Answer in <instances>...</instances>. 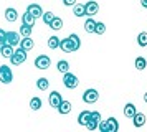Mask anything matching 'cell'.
<instances>
[{
    "label": "cell",
    "mask_w": 147,
    "mask_h": 132,
    "mask_svg": "<svg viewBox=\"0 0 147 132\" xmlns=\"http://www.w3.org/2000/svg\"><path fill=\"white\" fill-rule=\"evenodd\" d=\"M27 50H23L22 46H18V48H15V51H13V55L10 56V63L13 66H18V65H22V63H25L27 61Z\"/></svg>",
    "instance_id": "obj_1"
},
{
    "label": "cell",
    "mask_w": 147,
    "mask_h": 132,
    "mask_svg": "<svg viewBox=\"0 0 147 132\" xmlns=\"http://www.w3.org/2000/svg\"><path fill=\"white\" fill-rule=\"evenodd\" d=\"M13 81V71L10 69V66L2 65L0 66V83L3 84H10Z\"/></svg>",
    "instance_id": "obj_2"
},
{
    "label": "cell",
    "mask_w": 147,
    "mask_h": 132,
    "mask_svg": "<svg viewBox=\"0 0 147 132\" xmlns=\"http://www.w3.org/2000/svg\"><path fill=\"white\" fill-rule=\"evenodd\" d=\"M22 35L18 32H5V40H3V45H10V46H18L20 45Z\"/></svg>",
    "instance_id": "obj_3"
},
{
    "label": "cell",
    "mask_w": 147,
    "mask_h": 132,
    "mask_svg": "<svg viewBox=\"0 0 147 132\" xmlns=\"http://www.w3.org/2000/svg\"><path fill=\"white\" fill-rule=\"evenodd\" d=\"M63 84L66 86L68 89H74V88H78V84H80V79H78L76 74L68 71L63 74Z\"/></svg>",
    "instance_id": "obj_4"
},
{
    "label": "cell",
    "mask_w": 147,
    "mask_h": 132,
    "mask_svg": "<svg viewBox=\"0 0 147 132\" xmlns=\"http://www.w3.org/2000/svg\"><path fill=\"white\" fill-rule=\"evenodd\" d=\"M98 99H99V92H98V89H94V88H89V89H86V91L83 92V101L86 104H94Z\"/></svg>",
    "instance_id": "obj_5"
},
{
    "label": "cell",
    "mask_w": 147,
    "mask_h": 132,
    "mask_svg": "<svg viewBox=\"0 0 147 132\" xmlns=\"http://www.w3.org/2000/svg\"><path fill=\"white\" fill-rule=\"evenodd\" d=\"M99 121H101V112L99 111L91 112V119H89V122L86 124V129L89 132L96 131V129H98V125H99Z\"/></svg>",
    "instance_id": "obj_6"
},
{
    "label": "cell",
    "mask_w": 147,
    "mask_h": 132,
    "mask_svg": "<svg viewBox=\"0 0 147 132\" xmlns=\"http://www.w3.org/2000/svg\"><path fill=\"white\" fill-rule=\"evenodd\" d=\"M35 66H36L38 69H48V68L51 66V59H50V56H47V55H40V56L35 58Z\"/></svg>",
    "instance_id": "obj_7"
},
{
    "label": "cell",
    "mask_w": 147,
    "mask_h": 132,
    "mask_svg": "<svg viewBox=\"0 0 147 132\" xmlns=\"http://www.w3.org/2000/svg\"><path fill=\"white\" fill-rule=\"evenodd\" d=\"M84 7H86V17H94L96 13L99 12V5H98V2H94V0L86 2Z\"/></svg>",
    "instance_id": "obj_8"
},
{
    "label": "cell",
    "mask_w": 147,
    "mask_h": 132,
    "mask_svg": "<svg viewBox=\"0 0 147 132\" xmlns=\"http://www.w3.org/2000/svg\"><path fill=\"white\" fill-rule=\"evenodd\" d=\"M27 12L32 13L35 18H41V15H43V8H41V5H38V3H30V5L27 7Z\"/></svg>",
    "instance_id": "obj_9"
},
{
    "label": "cell",
    "mask_w": 147,
    "mask_h": 132,
    "mask_svg": "<svg viewBox=\"0 0 147 132\" xmlns=\"http://www.w3.org/2000/svg\"><path fill=\"white\" fill-rule=\"evenodd\" d=\"M61 101H63V98H61V94H60L58 91L50 92V98H48V102H50V106H51V107H58V106L61 104Z\"/></svg>",
    "instance_id": "obj_10"
},
{
    "label": "cell",
    "mask_w": 147,
    "mask_h": 132,
    "mask_svg": "<svg viewBox=\"0 0 147 132\" xmlns=\"http://www.w3.org/2000/svg\"><path fill=\"white\" fill-rule=\"evenodd\" d=\"M131 119H132V122H134V127H137V129L146 124V114H142V112H136Z\"/></svg>",
    "instance_id": "obj_11"
},
{
    "label": "cell",
    "mask_w": 147,
    "mask_h": 132,
    "mask_svg": "<svg viewBox=\"0 0 147 132\" xmlns=\"http://www.w3.org/2000/svg\"><path fill=\"white\" fill-rule=\"evenodd\" d=\"M17 18H18V12L15 10L13 7H8L5 10V20L10 22V23H13V22H17Z\"/></svg>",
    "instance_id": "obj_12"
},
{
    "label": "cell",
    "mask_w": 147,
    "mask_h": 132,
    "mask_svg": "<svg viewBox=\"0 0 147 132\" xmlns=\"http://www.w3.org/2000/svg\"><path fill=\"white\" fill-rule=\"evenodd\" d=\"M23 50H27V51H30V50H33V46H35V41L32 40V36H27V38H22L20 40V45Z\"/></svg>",
    "instance_id": "obj_13"
},
{
    "label": "cell",
    "mask_w": 147,
    "mask_h": 132,
    "mask_svg": "<svg viewBox=\"0 0 147 132\" xmlns=\"http://www.w3.org/2000/svg\"><path fill=\"white\" fill-rule=\"evenodd\" d=\"M68 38H69V41H71L73 51H78V50L81 48V38L78 36V35H76V33H71V35H69Z\"/></svg>",
    "instance_id": "obj_14"
},
{
    "label": "cell",
    "mask_w": 147,
    "mask_h": 132,
    "mask_svg": "<svg viewBox=\"0 0 147 132\" xmlns=\"http://www.w3.org/2000/svg\"><path fill=\"white\" fill-rule=\"evenodd\" d=\"M89 119H91V111H83V112H80V116H78V124L86 125L88 122H89Z\"/></svg>",
    "instance_id": "obj_15"
},
{
    "label": "cell",
    "mask_w": 147,
    "mask_h": 132,
    "mask_svg": "<svg viewBox=\"0 0 147 132\" xmlns=\"http://www.w3.org/2000/svg\"><path fill=\"white\" fill-rule=\"evenodd\" d=\"M71 107H73V106H71L69 101H61V104L58 106L56 109H58L60 114H69V112H71Z\"/></svg>",
    "instance_id": "obj_16"
},
{
    "label": "cell",
    "mask_w": 147,
    "mask_h": 132,
    "mask_svg": "<svg viewBox=\"0 0 147 132\" xmlns=\"http://www.w3.org/2000/svg\"><path fill=\"white\" fill-rule=\"evenodd\" d=\"M13 51H15V48L10 46V45H2L0 46V55H2L3 58H10V56L13 55Z\"/></svg>",
    "instance_id": "obj_17"
},
{
    "label": "cell",
    "mask_w": 147,
    "mask_h": 132,
    "mask_svg": "<svg viewBox=\"0 0 147 132\" xmlns=\"http://www.w3.org/2000/svg\"><path fill=\"white\" fill-rule=\"evenodd\" d=\"M73 13L76 17H86V7L83 3H74L73 5Z\"/></svg>",
    "instance_id": "obj_18"
},
{
    "label": "cell",
    "mask_w": 147,
    "mask_h": 132,
    "mask_svg": "<svg viewBox=\"0 0 147 132\" xmlns=\"http://www.w3.org/2000/svg\"><path fill=\"white\" fill-rule=\"evenodd\" d=\"M60 48H61V51H63V53H71V51H73V46H71V41H69L68 36L60 41Z\"/></svg>",
    "instance_id": "obj_19"
},
{
    "label": "cell",
    "mask_w": 147,
    "mask_h": 132,
    "mask_svg": "<svg viewBox=\"0 0 147 132\" xmlns=\"http://www.w3.org/2000/svg\"><path fill=\"white\" fill-rule=\"evenodd\" d=\"M94 28H96V22H94L93 17H88V20L84 22V32L86 33H94Z\"/></svg>",
    "instance_id": "obj_20"
},
{
    "label": "cell",
    "mask_w": 147,
    "mask_h": 132,
    "mask_svg": "<svg viewBox=\"0 0 147 132\" xmlns=\"http://www.w3.org/2000/svg\"><path fill=\"white\" fill-rule=\"evenodd\" d=\"M136 112H137V109H136V106H134L132 102H127V104L124 106V116H126V117L131 119Z\"/></svg>",
    "instance_id": "obj_21"
},
{
    "label": "cell",
    "mask_w": 147,
    "mask_h": 132,
    "mask_svg": "<svg viewBox=\"0 0 147 132\" xmlns=\"http://www.w3.org/2000/svg\"><path fill=\"white\" fill-rule=\"evenodd\" d=\"M56 69H58L60 73H63V74H65V73L69 71V63H68L66 59H60V61L56 63Z\"/></svg>",
    "instance_id": "obj_22"
},
{
    "label": "cell",
    "mask_w": 147,
    "mask_h": 132,
    "mask_svg": "<svg viewBox=\"0 0 147 132\" xmlns=\"http://www.w3.org/2000/svg\"><path fill=\"white\" fill-rule=\"evenodd\" d=\"M35 17L32 15V13H28V12H25L23 13V17H22V22L25 23V25H28V26H33L35 25Z\"/></svg>",
    "instance_id": "obj_23"
},
{
    "label": "cell",
    "mask_w": 147,
    "mask_h": 132,
    "mask_svg": "<svg viewBox=\"0 0 147 132\" xmlns=\"http://www.w3.org/2000/svg\"><path fill=\"white\" fill-rule=\"evenodd\" d=\"M36 88L40 89V91H47L48 88H50V81L47 78H38L36 79Z\"/></svg>",
    "instance_id": "obj_24"
},
{
    "label": "cell",
    "mask_w": 147,
    "mask_h": 132,
    "mask_svg": "<svg viewBox=\"0 0 147 132\" xmlns=\"http://www.w3.org/2000/svg\"><path fill=\"white\" fill-rule=\"evenodd\" d=\"M41 106H43V102H41L40 98H36V96L32 98V101H30V109H32V111H40Z\"/></svg>",
    "instance_id": "obj_25"
},
{
    "label": "cell",
    "mask_w": 147,
    "mask_h": 132,
    "mask_svg": "<svg viewBox=\"0 0 147 132\" xmlns=\"http://www.w3.org/2000/svg\"><path fill=\"white\" fill-rule=\"evenodd\" d=\"M50 28H51V30H55V32L61 30V28H63V20H61L60 17H55L53 22L50 23Z\"/></svg>",
    "instance_id": "obj_26"
},
{
    "label": "cell",
    "mask_w": 147,
    "mask_h": 132,
    "mask_svg": "<svg viewBox=\"0 0 147 132\" xmlns=\"http://www.w3.org/2000/svg\"><path fill=\"white\" fill-rule=\"evenodd\" d=\"M32 30H33V26H28V25H23L20 26V35H22V38H27V36H32Z\"/></svg>",
    "instance_id": "obj_27"
},
{
    "label": "cell",
    "mask_w": 147,
    "mask_h": 132,
    "mask_svg": "<svg viewBox=\"0 0 147 132\" xmlns=\"http://www.w3.org/2000/svg\"><path fill=\"white\" fill-rule=\"evenodd\" d=\"M137 45H139L140 48H146L147 46V32H140L139 35H137Z\"/></svg>",
    "instance_id": "obj_28"
},
{
    "label": "cell",
    "mask_w": 147,
    "mask_h": 132,
    "mask_svg": "<svg viewBox=\"0 0 147 132\" xmlns=\"http://www.w3.org/2000/svg\"><path fill=\"white\" fill-rule=\"evenodd\" d=\"M60 41H61V38H58V36H50L48 38V46L51 50H56V48H60Z\"/></svg>",
    "instance_id": "obj_29"
},
{
    "label": "cell",
    "mask_w": 147,
    "mask_h": 132,
    "mask_svg": "<svg viewBox=\"0 0 147 132\" xmlns=\"http://www.w3.org/2000/svg\"><path fill=\"white\" fill-rule=\"evenodd\" d=\"M107 125H109V132H117V129H119V124H117V119L116 117L107 119Z\"/></svg>",
    "instance_id": "obj_30"
},
{
    "label": "cell",
    "mask_w": 147,
    "mask_h": 132,
    "mask_svg": "<svg viewBox=\"0 0 147 132\" xmlns=\"http://www.w3.org/2000/svg\"><path fill=\"white\" fill-rule=\"evenodd\" d=\"M134 66L139 69V71H142V69H146V66H147V61L146 58H142V56H137L136 58V63H134Z\"/></svg>",
    "instance_id": "obj_31"
},
{
    "label": "cell",
    "mask_w": 147,
    "mask_h": 132,
    "mask_svg": "<svg viewBox=\"0 0 147 132\" xmlns=\"http://www.w3.org/2000/svg\"><path fill=\"white\" fill-rule=\"evenodd\" d=\"M41 18H43V22H45L48 26H50V23H51V22H53V18H55V13L53 12H43Z\"/></svg>",
    "instance_id": "obj_32"
},
{
    "label": "cell",
    "mask_w": 147,
    "mask_h": 132,
    "mask_svg": "<svg viewBox=\"0 0 147 132\" xmlns=\"http://www.w3.org/2000/svg\"><path fill=\"white\" fill-rule=\"evenodd\" d=\"M104 32H106V25H104L102 22H96V28H94V33H96V35H102Z\"/></svg>",
    "instance_id": "obj_33"
},
{
    "label": "cell",
    "mask_w": 147,
    "mask_h": 132,
    "mask_svg": "<svg viewBox=\"0 0 147 132\" xmlns=\"http://www.w3.org/2000/svg\"><path fill=\"white\" fill-rule=\"evenodd\" d=\"M98 129L101 132H109V125H107V119L106 121H99V125H98Z\"/></svg>",
    "instance_id": "obj_34"
},
{
    "label": "cell",
    "mask_w": 147,
    "mask_h": 132,
    "mask_svg": "<svg viewBox=\"0 0 147 132\" xmlns=\"http://www.w3.org/2000/svg\"><path fill=\"white\" fill-rule=\"evenodd\" d=\"M63 3L66 7H73L74 3H76V0H63Z\"/></svg>",
    "instance_id": "obj_35"
},
{
    "label": "cell",
    "mask_w": 147,
    "mask_h": 132,
    "mask_svg": "<svg viewBox=\"0 0 147 132\" xmlns=\"http://www.w3.org/2000/svg\"><path fill=\"white\" fill-rule=\"evenodd\" d=\"M3 40H5V30L0 28V41H2V45H3Z\"/></svg>",
    "instance_id": "obj_36"
},
{
    "label": "cell",
    "mask_w": 147,
    "mask_h": 132,
    "mask_svg": "<svg viewBox=\"0 0 147 132\" xmlns=\"http://www.w3.org/2000/svg\"><path fill=\"white\" fill-rule=\"evenodd\" d=\"M140 5L144 7V8H147V0H140Z\"/></svg>",
    "instance_id": "obj_37"
},
{
    "label": "cell",
    "mask_w": 147,
    "mask_h": 132,
    "mask_svg": "<svg viewBox=\"0 0 147 132\" xmlns=\"http://www.w3.org/2000/svg\"><path fill=\"white\" fill-rule=\"evenodd\" d=\"M144 101H146V102H147V92H146V94H144Z\"/></svg>",
    "instance_id": "obj_38"
},
{
    "label": "cell",
    "mask_w": 147,
    "mask_h": 132,
    "mask_svg": "<svg viewBox=\"0 0 147 132\" xmlns=\"http://www.w3.org/2000/svg\"><path fill=\"white\" fill-rule=\"evenodd\" d=\"M0 46H2V41H0Z\"/></svg>",
    "instance_id": "obj_39"
}]
</instances>
